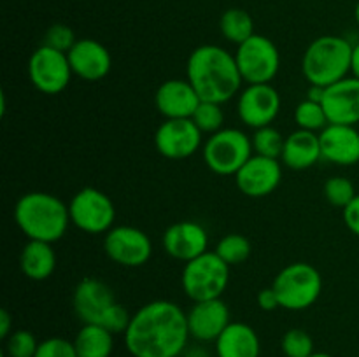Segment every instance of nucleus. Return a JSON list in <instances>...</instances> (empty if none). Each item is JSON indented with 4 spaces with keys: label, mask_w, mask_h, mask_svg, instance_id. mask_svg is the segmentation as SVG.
Wrapping results in <instances>:
<instances>
[{
    "label": "nucleus",
    "mask_w": 359,
    "mask_h": 357,
    "mask_svg": "<svg viewBox=\"0 0 359 357\" xmlns=\"http://www.w3.org/2000/svg\"><path fill=\"white\" fill-rule=\"evenodd\" d=\"M189 338L188 314L167 300L140 307L125 331V345L133 357H179Z\"/></svg>",
    "instance_id": "obj_1"
},
{
    "label": "nucleus",
    "mask_w": 359,
    "mask_h": 357,
    "mask_svg": "<svg viewBox=\"0 0 359 357\" xmlns=\"http://www.w3.org/2000/svg\"><path fill=\"white\" fill-rule=\"evenodd\" d=\"M186 74L200 100L221 105L231 100L244 83L235 55L214 44L200 46L189 55Z\"/></svg>",
    "instance_id": "obj_2"
},
{
    "label": "nucleus",
    "mask_w": 359,
    "mask_h": 357,
    "mask_svg": "<svg viewBox=\"0 0 359 357\" xmlns=\"http://www.w3.org/2000/svg\"><path fill=\"white\" fill-rule=\"evenodd\" d=\"M14 220L28 240L58 241L70 224L69 205L51 192L32 191L14 206Z\"/></svg>",
    "instance_id": "obj_3"
},
{
    "label": "nucleus",
    "mask_w": 359,
    "mask_h": 357,
    "mask_svg": "<svg viewBox=\"0 0 359 357\" xmlns=\"http://www.w3.org/2000/svg\"><path fill=\"white\" fill-rule=\"evenodd\" d=\"M353 49L354 46L339 35H323L312 41L302 58L305 79L316 86L330 88L349 77Z\"/></svg>",
    "instance_id": "obj_4"
},
{
    "label": "nucleus",
    "mask_w": 359,
    "mask_h": 357,
    "mask_svg": "<svg viewBox=\"0 0 359 357\" xmlns=\"http://www.w3.org/2000/svg\"><path fill=\"white\" fill-rule=\"evenodd\" d=\"M230 282V265L216 252H203L198 258L184 262L181 275L182 290L191 301L219 300Z\"/></svg>",
    "instance_id": "obj_5"
},
{
    "label": "nucleus",
    "mask_w": 359,
    "mask_h": 357,
    "mask_svg": "<svg viewBox=\"0 0 359 357\" xmlns=\"http://www.w3.org/2000/svg\"><path fill=\"white\" fill-rule=\"evenodd\" d=\"M280 308L300 312L312 307L323 293V276L309 262H291L277 273L272 284Z\"/></svg>",
    "instance_id": "obj_6"
},
{
    "label": "nucleus",
    "mask_w": 359,
    "mask_h": 357,
    "mask_svg": "<svg viewBox=\"0 0 359 357\" xmlns=\"http://www.w3.org/2000/svg\"><path fill=\"white\" fill-rule=\"evenodd\" d=\"M252 156V140L237 128L212 133L203 146V161L217 175H235Z\"/></svg>",
    "instance_id": "obj_7"
},
{
    "label": "nucleus",
    "mask_w": 359,
    "mask_h": 357,
    "mask_svg": "<svg viewBox=\"0 0 359 357\" xmlns=\"http://www.w3.org/2000/svg\"><path fill=\"white\" fill-rule=\"evenodd\" d=\"M238 70L248 84H270L280 69V52L265 35L255 34L235 52Z\"/></svg>",
    "instance_id": "obj_8"
},
{
    "label": "nucleus",
    "mask_w": 359,
    "mask_h": 357,
    "mask_svg": "<svg viewBox=\"0 0 359 357\" xmlns=\"http://www.w3.org/2000/svg\"><path fill=\"white\" fill-rule=\"evenodd\" d=\"M70 223L90 234L107 233L116 219V206L104 191L84 188L74 195L69 203Z\"/></svg>",
    "instance_id": "obj_9"
},
{
    "label": "nucleus",
    "mask_w": 359,
    "mask_h": 357,
    "mask_svg": "<svg viewBox=\"0 0 359 357\" xmlns=\"http://www.w3.org/2000/svg\"><path fill=\"white\" fill-rule=\"evenodd\" d=\"M72 74L67 52L56 51L44 44L35 49L28 59V77L44 94L62 93L69 86Z\"/></svg>",
    "instance_id": "obj_10"
},
{
    "label": "nucleus",
    "mask_w": 359,
    "mask_h": 357,
    "mask_svg": "<svg viewBox=\"0 0 359 357\" xmlns=\"http://www.w3.org/2000/svg\"><path fill=\"white\" fill-rule=\"evenodd\" d=\"M104 251L111 261L126 268H137L149 261L153 244L142 230L135 226H114L105 233Z\"/></svg>",
    "instance_id": "obj_11"
},
{
    "label": "nucleus",
    "mask_w": 359,
    "mask_h": 357,
    "mask_svg": "<svg viewBox=\"0 0 359 357\" xmlns=\"http://www.w3.org/2000/svg\"><path fill=\"white\" fill-rule=\"evenodd\" d=\"M202 135L193 119H165L154 133V146L168 160H186L200 149Z\"/></svg>",
    "instance_id": "obj_12"
},
{
    "label": "nucleus",
    "mask_w": 359,
    "mask_h": 357,
    "mask_svg": "<svg viewBox=\"0 0 359 357\" xmlns=\"http://www.w3.org/2000/svg\"><path fill=\"white\" fill-rule=\"evenodd\" d=\"M238 118L249 128H263L277 118L280 94L272 84H249L238 97Z\"/></svg>",
    "instance_id": "obj_13"
},
{
    "label": "nucleus",
    "mask_w": 359,
    "mask_h": 357,
    "mask_svg": "<svg viewBox=\"0 0 359 357\" xmlns=\"http://www.w3.org/2000/svg\"><path fill=\"white\" fill-rule=\"evenodd\" d=\"M283 181V168L279 160L252 154L248 163L235 174L237 188L249 198H263L279 188Z\"/></svg>",
    "instance_id": "obj_14"
},
{
    "label": "nucleus",
    "mask_w": 359,
    "mask_h": 357,
    "mask_svg": "<svg viewBox=\"0 0 359 357\" xmlns=\"http://www.w3.org/2000/svg\"><path fill=\"white\" fill-rule=\"evenodd\" d=\"M165 252L177 261L188 262L198 258L209 247V234L195 220H181L167 227L161 238Z\"/></svg>",
    "instance_id": "obj_15"
},
{
    "label": "nucleus",
    "mask_w": 359,
    "mask_h": 357,
    "mask_svg": "<svg viewBox=\"0 0 359 357\" xmlns=\"http://www.w3.org/2000/svg\"><path fill=\"white\" fill-rule=\"evenodd\" d=\"M74 312L83 324H100L105 312L116 303L111 287L95 276H86L74 290Z\"/></svg>",
    "instance_id": "obj_16"
},
{
    "label": "nucleus",
    "mask_w": 359,
    "mask_h": 357,
    "mask_svg": "<svg viewBox=\"0 0 359 357\" xmlns=\"http://www.w3.org/2000/svg\"><path fill=\"white\" fill-rule=\"evenodd\" d=\"M323 107L330 125L356 126L359 122V79L346 77L326 88Z\"/></svg>",
    "instance_id": "obj_17"
},
{
    "label": "nucleus",
    "mask_w": 359,
    "mask_h": 357,
    "mask_svg": "<svg viewBox=\"0 0 359 357\" xmlns=\"http://www.w3.org/2000/svg\"><path fill=\"white\" fill-rule=\"evenodd\" d=\"M230 322V308L221 298L198 301L188 312L189 335L202 343L216 342Z\"/></svg>",
    "instance_id": "obj_18"
},
{
    "label": "nucleus",
    "mask_w": 359,
    "mask_h": 357,
    "mask_svg": "<svg viewBox=\"0 0 359 357\" xmlns=\"http://www.w3.org/2000/svg\"><path fill=\"white\" fill-rule=\"evenodd\" d=\"M72 72L88 83L100 80L111 72L112 58L104 44L95 38H79L67 52Z\"/></svg>",
    "instance_id": "obj_19"
},
{
    "label": "nucleus",
    "mask_w": 359,
    "mask_h": 357,
    "mask_svg": "<svg viewBox=\"0 0 359 357\" xmlns=\"http://www.w3.org/2000/svg\"><path fill=\"white\" fill-rule=\"evenodd\" d=\"M154 102L165 119H191L202 100L188 79H170L158 88Z\"/></svg>",
    "instance_id": "obj_20"
},
{
    "label": "nucleus",
    "mask_w": 359,
    "mask_h": 357,
    "mask_svg": "<svg viewBox=\"0 0 359 357\" xmlns=\"http://www.w3.org/2000/svg\"><path fill=\"white\" fill-rule=\"evenodd\" d=\"M321 158L330 163L351 167L359 163V132L349 125H328L319 133Z\"/></svg>",
    "instance_id": "obj_21"
},
{
    "label": "nucleus",
    "mask_w": 359,
    "mask_h": 357,
    "mask_svg": "<svg viewBox=\"0 0 359 357\" xmlns=\"http://www.w3.org/2000/svg\"><path fill=\"white\" fill-rule=\"evenodd\" d=\"M283 163L291 170H307L321 160V142L316 132L300 130L290 133L284 140Z\"/></svg>",
    "instance_id": "obj_22"
},
{
    "label": "nucleus",
    "mask_w": 359,
    "mask_h": 357,
    "mask_svg": "<svg viewBox=\"0 0 359 357\" xmlns=\"http://www.w3.org/2000/svg\"><path fill=\"white\" fill-rule=\"evenodd\" d=\"M217 357H259L258 332L245 322H230L216 340Z\"/></svg>",
    "instance_id": "obj_23"
},
{
    "label": "nucleus",
    "mask_w": 359,
    "mask_h": 357,
    "mask_svg": "<svg viewBox=\"0 0 359 357\" xmlns=\"http://www.w3.org/2000/svg\"><path fill=\"white\" fill-rule=\"evenodd\" d=\"M20 268L25 276L35 282L49 279L56 270V252L51 244L28 240L20 255Z\"/></svg>",
    "instance_id": "obj_24"
},
{
    "label": "nucleus",
    "mask_w": 359,
    "mask_h": 357,
    "mask_svg": "<svg viewBox=\"0 0 359 357\" xmlns=\"http://www.w3.org/2000/svg\"><path fill=\"white\" fill-rule=\"evenodd\" d=\"M112 332L98 324H83L76 335V345L79 357H111L114 350Z\"/></svg>",
    "instance_id": "obj_25"
},
{
    "label": "nucleus",
    "mask_w": 359,
    "mask_h": 357,
    "mask_svg": "<svg viewBox=\"0 0 359 357\" xmlns=\"http://www.w3.org/2000/svg\"><path fill=\"white\" fill-rule=\"evenodd\" d=\"M219 28L223 37L237 46L255 35V21H252L251 14L244 9H237V7L224 10L219 20Z\"/></svg>",
    "instance_id": "obj_26"
},
{
    "label": "nucleus",
    "mask_w": 359,
    "mask_h": 357,
    "mask_svg": "<svg viewBox=\"0 0 359 357\" xmlns=\"http://www.w3.org/2000/svg\"><path fill=\"white\" fill-rule=\"evenodd\" d=\"M251 241L238 233H230L221 238L216 245V254L223 259L226 265L235 266L244 262L251 255Z\"/></svg>",
    "instance_id": "obj_27"
},
{
    "label": "nucleus",
    "mask_w": 359,
    "mask_h": 357,
    "mask_svg": "<svg viewBox=\"0 0 359 357\" xmlns=\"http://www.w3.org/2000/svg\"><path fill=\"white\" fill-rule=\"evenodd\" d=\"M294 121H297L298 128L309 130V132H318V130H325L330 125L328 115H326L325 107L319 102H312L305 98L304 102L298 104L294 108Z\"/></svg>",
    "instance_id": "obj_28"
},
{
    "label": "nucleus",
    "mask_w": 359,
    "mask_h": 357,
    "mask_svg": "<svg viewBox=\"0 0 359 357\" xmlns=\"http://www.w3.org/2000/svg\"><path fill=\"white\" fill-rule=\"evenodd\" d=\"M252 149H255L256 154L266 158H277L283 156L284 149V140L286 136L280 135L279 130H276L273 126H263V128H258L252 135Z\"/></svg>",
    "instance_id": "obj_29"
},
{
    "label": "nucleus",
    "mask_w": 359,
    "mask_h": 357,
    "mask_svg": "<svg viewBox=\"0 0 359 357\" xmlns=\"http://www.w3.org/2000/svg\"><path fill=\"white\" fill-rule=\"evenodd\" d=\"M193 122L198 126V130L202 133H212L223 130L224 122V112L221 104H216V102H200L198 108L193 114Z\"/></svg>",
    "instance_id": "obj_30"
},
{
    "label": "nucleus",
    "mask_w": 359,
    "mask_h": 357,
    "mask_svg": "<svg viewBox=\"0 0 359 357\" xmlns=\"http://www.w3.org/2000/svg\"><path fill=\"white\" fill-rule=\"evenodd\" d=\"M280 346H283L286 357H311L314 354V342H312L311 335L298 328L290 329L283 336Z\"/></svg>",
    "instance_id": "obj_31"
},
{
    "label": "nucleus",
    "mask_w": 359,
    "mask_h": 357,
    "mask_svg": "<svg viewBox=\"0 0 359 357\" xmlns=\"http://www.w3.org/2000/svg\"><path fill=\"white\" fill-rule=\"evenodd\" d=\"M325 196L333 206L346 209L356 198V189H354V184L349 178L330 177L325 184Z\"/></svg>",
    "instance_id": "obj_32"
},
{
    "label": "nucleus",
    "mask_w": 359,
    "mask_h": 357,
    "mask_svg": "<svg viewBox=\"0 0 359 357\" xmlns=\"http://www.w3.org/2000/svg\"><path fill=\"white\" fill-rule=\"evenodd\" d=\"M39 342L27 329L13 331L6 338V354L9 357H35Z\"/></svg>",
    "instance_id": "obj_33"
},
{
    "label": "nucleus",
    "mask_w": 359,
    "mask_h": 357,
    "mask_svg": "<svg viewBox=\"0 0 359 357\" xmlns=\"http://www.w3.org/2000/svg\"><path fill=\"white\" fill-rule=\"evenodd\" d=\"M76 35H74L72 28L67 27V24H53V27L48 28L44 35V42L42 44L48 46V48L56 49V51L69 52L70 49L76 44Z\"/></svg>",
    "instance_id": "obj_34"
},
{
    "label": "nucleus",
    "mask_w": 359,
    "mask_h": 357,
    "mask_svg": "<svg viewBox=\"0 0 359 357\" xmlns=\"http://www.w3.org/2000/svg\"><path fill=\"white\" fill-rule=\"evenodd\" d=\"M35 357H79L74 342L65 338H48L39 343V349Z\"/></svg>",
    "instance_id": "obj_35"
},
{
    "label": "nucleus",
    "mask_w": 359,
    "mask_h": 357,
    "mask_svg": "<svg viewBox=\"0 0 359 357\" xmlns=\"http://www.w3.org/2000/svg\"><path fill=\"white\" fill-rule=\"evenodd\" d=\"M130 321H132V315L128 314V310H126L123 304H119L118 301H116V303L105 312L104 318H102V322L98 326H102V328H105L107 331H111L112 335H118V332H125L126 329H128Z\"/></svg>",
    "instance_id": "obj_36"
},
{
    "label": "nucleus",
    "mask_w": 359,
    "mask_h": 357,
    "mask_svg": "<svg viewBox=\"0 0 359 357\" xmlns=\"http://www.w3.org/2000/svg\"><path fill=\"white\" fill-rule=\"evenodd\" d=\"M344 210V223L346 226L349 227L351 233H354L356 237H359V195H356V198L349 203Z\"/></svg>",
    "instance_id": "obj_37"
},
{
    "label": "nucleus",
    "mask_w": 359,
    "mask_h": 357,
    "mask_svg": "<svg viewBox=\"0 0 359 357\" xmlns=\"http://www.w3.org/2000/svg\"><path fill=\"white\" fill-rule=\"evenodd\" d=\"M258 304H259V308H262V310H265V312H272V310H276V308L280 307L279 298H277L273 287H266V289L259 290V293H258Z\"/></svg>",
    "instance_id": "obj_38"
},
{
    "label": "nucleus",
    "mask_w": 359,
    "mask_h": 357,
    "mask_svg": "<svg viewBox=\"0 0 359 357\" xmlns=\"http://www.w3.org/2000/svg\"><path fill=\"white\" fill-rule=\"evenodd\" d=\"M11 335V315L7 310H0V338L6 340Z\"/></svg>",
    "instance_id": "obj_39"
},
{
    "label": "nucleus",
    "mask_w": 359,
    "mask_h": 357,
    "mask_svg": "<svg viewBox=\"0 0 359 357\" xmlns=\"http://www.w3.org/2000/svg\"><path fill=\"white\" fill-rule=\"evenodd\" d=\"M325 91H326V88L311 84V88H309V91H307V98H309V100H312V102H319V104H323V98H325Z\"/></svg>",
    "instance_id": "obj_40"
},
{
    "label": "nucleus",
    "mask_w": 359,
    "mask_h": 357,
    "mask_svg": "<svg viewBox=\"0 0 359 357\" xmlns=\"http://www.w3.org/2000/svg\"><path fill=\"white\" fill-rule=\"evenodd\" d=\"M351 72H353V77L359 79V42L354 46L353 49V62H351Z\"/></svg>",
    "instance_id": "obj_41"
},
{
    "label": "nucleus",
    "mask_w": 359,
    "mask_h": 357,
    "mask_svg": "<svg viewBox=\"0 0 359 357\" xmlns=\"http://www.w3.org/2000/svg\"><path fill=\"white\" fill-rule=\"evenodd\" d=\"M311 357H333L332 354H326V352H314Z\"/></svg>",
    "instance_id": "obj_42"
},
{
    "label": "nucleus",
    "mask_w": 359,
    "mask_h": 357,
    "mask_svg": "<svg viewBox=\"0 0 359 357\" xmlns=\"http://www.w3.org/2000/svg\"><path fill=\"white\" fill-rule=\"evenodd\" d=\"M354 18H356V23L359 24V2H358V6H356V9H354Z\"/></svg>",
    "instance_id": "obj_43"
}]
</instances>
